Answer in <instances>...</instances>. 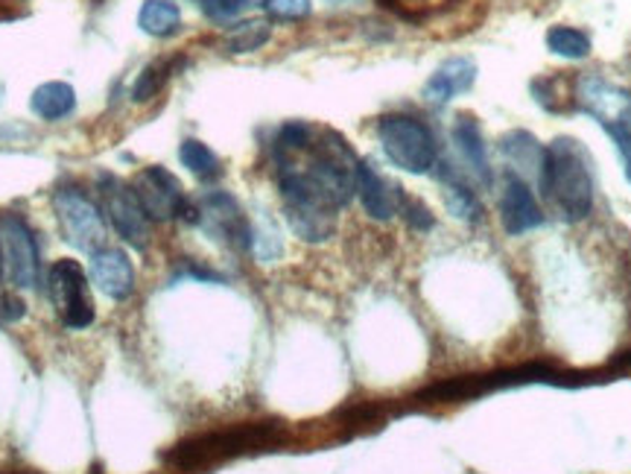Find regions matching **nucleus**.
<instances>
[{
  "label": "nucleus",
  "mask_w": 631,
  "mask_h": 474,
  "mask_svg": "<svg viewBox=\"0 0 631 474\" xmlns=\"http://www.w3.org/2000/svg\"><path fill=\"white\" fill-rule=\"evenodd\" d=\"M269 36H272V27H269V21H243L234 30L225 33V54H255L260 47L267 45Z\"/></svg>",
  "instance_id": "21"
},
{
  "label": "nucleus",
  "mask_w": 631,
  "mask_h": 474,
  "mask_svg": "<svg viewBox=\"0 0 631 474\" xmlns=\"http://www.w3.org/2000/svg\"><path fill=\"white\" fill-rule=\"evenodd\" d=\"M0 278H3V255H0Z\"/></svg>",
  "instance_id": "32"
},
{
  "label": "nucleus",
  "mask_w": 631,
  "mask_h": 474,
  "mask_svg": "<svg viewBox=\"0 0 631 474\" xmlns=\"http://www.w3.org/2000/svg\"><path fill=\"white\" fill-rule=\"evenodd\" d=\"M281 199L287 223L304 243H325L337 229V208L293 164H281Z\"/></svg>",
  "instance_id": "4"
},
{
  "label": "nucleus",
  "mask_w": 631,
  "mask_h": 474,
  "mask_svg": "<svg viewBox=\"0 0 631 474\" xmlns=\"http://www.w3.org/2000/svg\"><path fill=\"white\" fill-rule=\"evenodd\" d=\"M24 15V10H19V0H0V21H15Z\"/></svg>",
  "instance_id": "31"
},
{
  "label": "nucleus",
  "mask_w": 631,
  "mask_h": 474,
  "mask_svg": "<svg viewBox=\"0 0 631 474\" xmlns=\"http://www.w3.org/2000/svg\"><path fill=\"white\" fill-rule=\"evenodd\" d=\"M264 7L276 21H302L313 12L311 0H264Z\"/></svg>",
  "instance_id": "26"
},
{
  "label": "nucleus",
  "mask_w": 631,
  "mask_h": 474,
  "mask_svg": "<svg viewBox=\"0 0 631 474\" xmlns=\"http://www.w3.org/2000/svg\"><path fill=\"white\" fill-rule=\"evenodd\" d=\"M307 155H311V162L304 167L307 180L322 190V197L337 211L348 206L357 194V173H360V159L351 150V143L334 129H325L311 143Z\"/></svg>",
  "instance_id": "3"
},
{
  "label": "nucleus",
  "mask_w": 631,
  "mask_h": 474,
  "mask_svg": "<svg viewBox=\"0 0 631 474\" xmlns=\"http://www.w3.org/2000/svg\"><path fill=\"white\" fill-rule=\"evenodd\" d=\"M178 65V59H161V62H150L143 68L132 82V91H129V97L135 103H150L161 89H164V82L170 80V73Z\"/></svg>",
  "instance_id": "23"
},
{
  "label": "nucleus",
  "mask_w": 631,
  "mask_h": 474,
  "mask_svg": "<svg viewBox=\"0 0 631 474\" xmlns=\"http://www.w3.org/2000/svg\"><path fill=\"white\" fill-rule=\"evenodd\" d=\"M538 185L544 197L556 206L561 220L568 223H579L594 211L591 155L576 138H556L550 147H544Z\"/></svg>",
  "instance_id": "1"
},
{
  "label": "nucleus",
  "mask_w": 631,
  "mask_h": 474,
  "mask_svg": "<svg viewBox=\"0 0 631 474\" xmlns=\"http://www.w3.org/2000/svg\"><path fill=\"white\" fill-rule=\"evenodd\" d=\"M30 108H33V115L47 120V124H56L77 108V91L68 82H45L33 91Z\"/></svg>",
  "instance_id": "17"
},
{
  "label": "nucleus",
  "mask_w": 631,
  "mask_h": 474,
  "mask_svg": "<svg viewBox=\"0 0 631 474\" xmlns=\"http://www.w3.org/2000/svg\"><path fill=\"white\" fill-rule=\"evenodd\" d=\"M400 215L407 217V223L416 229V232H428L433 229V215H430V208L424 203H418V199H404L400 203Z\"/></svg>",
  "instance_id": "27"
},
{
  "label": "nucleus",
  "mask_w": 631,
  "mask_h": 474,
  "mask_svg": "<svg viewBox=\"0 0 631 474\" xmlns=\"http://www.w3.org/2000/svg\"><path fill=\"white\" fill-rule=\"evenodd\" d=\"M377 138H381L386 159L404 173L424 176L436 167V135L424 120L412 115H383L377 120Z\"/></svg>",
  "instance_id": "5"
},
{
  "label": "nucleus",
  "mask_w": 631,
  "mask_h": 474,
  "mask_svg": "<svg viewBox=\"0 0 631 474\" xmlns=\"http://www.w3.org/2000/svg\"><path fill=\"white\" fill-rule=\"evenodd\" d=\"M132 190L141 203L143 215L150 217V223H170L187 211V199L182 182L167 171V167H143L132 182Z\"/></svg>",
  "instance_id": "11"
},
{
  "label": "nucleus",
  "mask_w": 631,
  "mask_h": 474,
  "mask_svg": "<svg viewBox=\"0 0 631 474\" xmlns=\"http://www.w3.org/2000/svg\"><path fill=\"white\" fill-rule=\"evenodd\" d=\"M383 7L400 12V15H409V7H428L433 0H381Z\"/></svg>",
  "instance_id": "30"
},
{
  "label": "nucleus",
  "mask_w": 631,
  "mask_h": 474,
  "mask_svg": "<svg viewBox=\"0 0 631 474\" xmlns=\"http://www.w3.org/2000/svg\"><path fill=\"white\" fill-rule=\"evenodd\" d=\"M284 439L281 428L272 421L264 425H237L229 430H214V433H202V437L178 442L170 454H164V463L178 472H199V469H211V465L232 460V456L260 451V448H272Z\"/></svg>",
  "instance_id": "2"
},
{
  "label": "nucleus",
  "mask_w": 631,
  "mask_h": 474,
  "mask_svg": "<svg viewBox=\"0 0 631 474\" xmlns=\"http://www.w3.org/2000/svg\"><path fill=\"white\" fill-rule=\"evenodd\" d=\"M500 152L517 171H541L544 147L529 132H509L500 138Z\"/></svg>",
  "instance_id": "20"
},
{
  "label": "nucleus",
  "mask_w": 631,
  "mask_h": 474,
  "mask_svg": "<svg viewBox=\"0 0 631 474\" xmlns=\"http://www.w3.org/2000/svg\"><path fill=\"white\" fill-rule=\"evenodd\" d=\"M0 255L3 276L19 290L38 285V243L24 217L0 215Z\"/></svg>",
  "instance_id": "10"
},
{
  "label": "nucleus",
  "mask_w": 631,
  "mask_h": 474,
  "mask_svg": "<svg viewBox=\"0 0 631 474\" xmlns=\"http://www.w3.org/2000/svg\"><path fill=\"white\" fill-rule=\"evenodd\" d=\"M500 220H503V229H506L512 238L533 232V229H538V226L544 223L538 199H535V194L524 182V176H517V173H509L506 180H503V194H500Z\"/></svg>",
  "instance_id": "12"
},
{
  "label": "nucleus",
  "mask_w": 631,
  "mask_h": 474,
  "mask_svg": "<svg viewBox=\"0 0 631 474\" xmlns=\"http://www.w3.org/2000/svg\"><path fill=\"white\" fill-rule=\"evenodd\" d=\"M185 217L190 223H199L205 232L217 238V241L237 246V250H252V223L237 206V199L225 190H211L208 197L199 203V208L187 206Z\"/></svg>",
  "instance_id": "9"
},
{
  "label": "nucleus",
  "mask_w": 631,
  "mask_h": 474,
  "mask_svg": "<svg viewBox=\"0 0 631 474\" xmlns=\"http://www.w3.org/2000/svg\"><path fill=\"white\" fill-rule=\"evenodd\" d=\"M24 313H27V304L21 302L19 296H0V320H3V323H19V320H24Z\"/></svg>",
  "instance_id": "29"
},
{
  "label": "nucleus",
  "mask_w": 631,
  "mask_h": 474,
  "mask_svg": "<svg viewBox=\"0 0 631 474\" xmlns=\"http://www.w3.org/2000/svg\"><path fill=\"white\" fill-rule=\"evenodd\" d=\"M138 27L152 38H170L182 30V10L173 0H143Z\"/></svg>",
  "instance_id": "18"
},
{
  "label": "nucleus",
  "mask_w": 631,
  "mask_h": 474,
  "mask_svg": "<svg viewBox=\"0 0 631 474\" xmlns=\"http://www.w3.org/2000/svg\"><path fill=\"white\" fill-rule=\"evenodd\" d=\"M547 47L550 54L564 59H587L591 56V36L576 27H550L547 30Z\"/></svg>",
  "instance_id": "24"
},
{
  "label": "nucleus",
  "mask_w": 631,
  "mask_h": 474,
  "mask_svg": "<svg viewBox=\"0 0 631 474\" xmlns=\"http://www.w3.org/2000/svg\"><path fill=\"white\" fill-rule=\"evenodd\" d=\"M311 143H313L311 126L302 124V120H290V124H284L281 129H278V138H276L278 164L290 162V159L299 155V152H307L311 150Z\"/></svg>",
  "instance_id": "25"
},
{
  "label": "nucleus",
  "mask_w": 631,
  "mask_h": 474,
  "mask_svg": "<svg viewBox=\"0 0 631 474\" xmlns=\"http://www.w3.org/2000/svg\"><path fill=\"white\" fill-rule=\"evenodd\" d=\"M199 7H202V12L208 15V19L232 21V19H237V15H241L243 0H202Z\"/></svg>",
  "instance_id": "28"
},
{
  "label": "nucleus",
  "mask_w": 631,
  "mask_h": 474,
  "mask_svg": "<svg viewBox=\"0 0 631 474\" xmlns=\"http://www.w3.org/2000/svg\"><path fill=\"white\" fill-rule=\"evenodd\" d=\"M178 162H182V167H187V171L194 173L196 180L202 182H214L223 176V162H220V155H217L208 143L196 141V138L182 141V147H178Z\"/></svg>",
  "instance_id": "19"
},
{
  "label": "nucleus",
  "mask_w": 631,
  "mask_h": 474,
  "mask_svg": "<svg viewBox=\"0 0 631 474\" xmlns=\"http://www.w3.org/2000/svg\"><path fill=\"white\" fill-rule=\"evenodd\" d=\"M474 82H477V62L468 56H454L433 71L424 85V100L430 106H445L465 91H471Z\"/></svg>",
  "instance_id": "15"
},
{
  "label": "nucleus",
  "mask_w": 631,
  "mask_h": 474,
  "mask_svg": "<svg viewBox=\"0 0 631 474\" xmlns=\"http://www.w3.org/2000/svg\"><path fill=\"white\" fill-rule=\"evenodd\" d=\"M454 141L456 150L463 152L468 171L482 182V185H491L494 176H491V162H489V147L482 141V129L477 124V117L459 115L454 124Z\"/></svg>",
  "instance_id": "16"
},
{
  "label": "nucleus",
  "mask_w": 631,
  "mask_h": 474,
  "mask_svg": "<svg viewBox=\"0 0 631 474\" xmlns=\"http://www.w3.org/2000/svg\"><path fill=\"white\" fill-rule=\"evenodd\" d=\"M357 197L363 203L365 215L372 217V220H381V223L398 215L400 203H404V194L398 190V185H392L386 176H381L372 162H360Z\"/></svg>",
  "instance_id": "14"
},
{
  "label": "nucleus",
  "mask_w": 631,
  "mask_h": 474,
  "mask_svg": "<svg viewBox=\"0 0 631 474\" xmlns=\"http://www.w3.org/2000/svg\"><path fill=\"white\" fill-rule=\"evenodd\" d=\"M97 194L103 203V217L112 223V229L138 252L147 250L150 246V217L143 215L132 185L117 180L115 173H100Z\"/></svg>",
  "instance_id": "7"
},
{
  "label": "nucleus",
  "mask_w": 631,
  "mask_h": 474,
  "mask_svg": "<svg viewBox=\"0 0 631 474\" xmlns=\"http://www.w3.org/2000/svg\"><path fill=\"white\" fill-rule=\"evenodd\" d=\"M47 293L54 302L56 313L62 316L65 328H89L94 323V302L89 293V278L80 261L62 258L56 261L50 273H47Z\"/></svg>",
  "instance_id": "8"
},
{
  "label": "nucleus",
  "mask_w": 631,
  "mask_h": 474,
  "mask_svg": "<svg viewBox=\"0 0 631 474\" xmlns=\"http://www.w3.org/2000/svg\"><path fill=\"white\" fill-rule=\"evenodd\" d=\"M445 206L456 220H465V223H480L482 220V203L477 199V194L459 180L445 182Z\"/></svg>",
  "instance_id": "22"
},
{
  "label": "nucleus",
  "mask_w": 631,
  "mask_h": 474,
  "mask_svg": "<svg viewBox=\"0 0 631 474\" xmlns=\"http://www.w3.org/2000/svg\"><path fill=\"white\" fill-rule=\"evenodd\" d=\"M56 220L62 226L65 241L80 252L94 255L106 246V217L103 208L80 188V185H62L54 194Z\"/></svg>",
  "instance_id": "6"
},
{
  "label": "nucleus",
  "mask_w": 631,
  "mask_h": 474,
  "mask_svg": "<svg viewBox=\"0 0 631 474\" xmlns=\"http://www.w3.org/2000/svg\"><path fill=\"white\" fill-rule=\"evenodd\" d=\"M196 3H202V0H196Z\"/></svg>",
  "instance_id": "33"
},
{
  "label": "nucleus",
  "mask_w": 631,
  "mask_h": 474,
  "mask_svg": "<svg viewBox=\"0 0 631 474\" xmlns=\"http://www.w3.org/2000/svg\"><path fill=\"white\" fill-rule=\"evenodd\" d=\"M91 278L94 285L115 302H124L129 299L135 290V269L132 261L124 250L117 246H103L91 255Z\"/></svg>",
  "instance_id": "13"
}]
</instances>
